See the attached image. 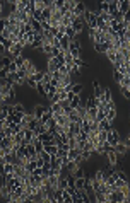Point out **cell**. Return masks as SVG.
<instances>
[{"label":"cell","mask_w":130,"mask_h":203,"mask_svg":"<svg viewBox=\"0 0 130 203\" xmlns=\"http://www.w3.org/2000/svg\"><path fill=\"white\" fill-rule=\"evenodd\" d=\"M120 140H122V137H120L118 128H111L110 132H108V144H110V145H113V147H115Z\"/></svg>","instance_id":"1"},{"label":"cell","mask_w":130,"mask_h":203,"mask_svg":"<svg viewBox=\"0 0 130 203\" xmlns=\"http://www.w3.org/2000/svg\"><path fill=\"white\" fill-rule=\"evenodd\" d=\"M9 55H10L12 58H17V56H23V55H24V46H23L21 43H15L14 46L10 48Z\"/></svg>","instance_id":"2"},{"label":"cell","mask_w":130,"mask_h":203,"mask_svg":"<svg viewBox=\"0 0 130 203\" xmlns=\"http://www.w3.org/2000/svg\"><path fill=\"white\" fill-rule=\"evenodd\" d=\"M46 111H48V106H43V104H34L33 106V113H34V116H36L38 120L45 115Z\"/></svg>","instance_id":"3"},{"label":"cell","mask_w":130,"mask_h":203,"mask_svg":"<svg viewBox=\"0 0 130 203\" xmlns=\"http://www.w3.org/2000/svg\"><path fill=\"white\" fill-rule=\"evenodd\" d=\"M86 10H87V9H86V4H84V2H77V5H75V9L72 10V14H74L75 17H82Z\"/></svg>","instance_id":"4"},{"label":"cell","mask_w":130,"mask_h":203,"mask_svg":"<svg viewBox=\"0 0 130 203\" xmlns=\"http://www.w3.org/2000/svg\"><path fill=\"white\" fill-rule=\"evenodd\" d=\"M115 150H116V154H118V155H125L127 150H128V147L125 145V142H123V140H120L118 144L115 145Z\"/></svg>","instance_id":"5"},{"label":"cell","mask_w":130,"mask_h":203,"mask_svg":"<svg viewBox=\"0 0 130 203\" xmlns=\"http://www.w3.org/2000/svg\"><path fill=\"white\" fill-rule=\"evenodd\" d=\"M120 9V0H110V15H115Z\"/></svg>","instance_id":"6"},{"label":"cell","mask_w":130,"mask_h":203,"mask_svg":"<svg viewBox=\"0 0 130 203\" xmlns=\"http://www.w3.org/2000/svg\"><path fill=\"white\" fill-rule=\"evenodd\" d=\"M98 126H99V130H104V132H110V130L113 128V126H111V121H108L106 118L101 120V121L98 123Z\"/></svg>","instance_id":"7"},{"label":"cell","mask_w":130,"mask_h":203,"mask_svg":"<svg viewBox=\"0 0 130 203\" xmlns=\"http://www.w3.org/2000/svg\"><path fill=\"white\" fill-rule=\"evenodd\" d=\"M31 26H33V31L36 34H43V27H41V21H36V19H33V22H31Z\"/></svg>","instance_id":"8"},{"label":"cell","mask_w":130,"mask_h":203,"mask_svg":"<svg viewBox=\"0 0 130 203\" xmlns=\"http://www.w3.org/2000/svg\"><path fill=\"white\" fill-rule=\"evenodd\" d=\"M122 14H125V12L130 10V0H120V9H118Z\"/></svg>","instance_id":"9"},{"label":"cell","mask_w":130,"mask_h":203,"mask_svg":"<svg viewBox=\"0 0 130 203\" xmlns=\"http://www.w3.org/2000/svg\"><path fill=\"white\" fill-rule=\"evenodd\" d=\"M116 53H118V51H116L115 48H110V50L106 51V58L110 60L111 63H115V62H116Z\"/></svg>","instance_id":"10"},{"label":"cell","mask_w":130,"mask_h":203,"mask_svg":"<svg viewBox=\"0 0 130 203\" xmlns=\"http://www.w3.org/2000/svg\"><path fill=\"white\" fill-rule=\"evenodd\" d=\"M34 137H36V133H34L33 130H29V128H24V140H26V142H31Z\"/></svg>","instance_id":"11"},{"label":"cell","mask_w":130,"mask_h":203,"mask_svg":"<svg viewBox=\"0 0 130 203\" xmlns=\"http://www.w3.org/2000/svg\"><path fill=\"white\" fill-rule=\"evenodd\" d=\"M36 92L40 94V96H48V92H46V87H45V84H43V82H40V84L36 85Z\"/></svg>","instance_id":"12"},{"label":"cell","mask_w":130,"mask_h":203,"mask_svg":"<svg viewBox=\"0 0 130 203\" xmlns=\"http://www.w3.org/2000/svg\"><path fill=\"white\" fill-rule=\"evenodd\" d=\"M12 140H14V144H19V145L23 144L24 142V130L23 132H19V133H15L14 137H12Z\"/></svg>","instance_id":"13"},{"label":"cell","mask_w":130,"mask_h":203,"mask_svg":"<svg viewBox=\"0 0 130 203\" xmlns=\"http://www.w3.org/2000/svg\"><path fill=\"white\" fill-rule=\"evenodd\" d=\"M81 103H82V97L81 96H75L74 99L70 101V108H72V109H77V108L81 106Z\"/></svg>","instance_id":"14"},{"label":"cell","mask_w":130,"mask_h":203,"mask_svg":"<svg viewBox=\"0 0 130 203\" xmlns=\"http://www.w3.org/2000/svg\"><path fill=\"white\" fill-rule=\"evenodd\" d=\"M98 140H99V144H104V142H108V132H104V130H99V133H98Z\"/></svg>","instance_id":"15"},{"label":"cell","mask_w":130,"mask_h":203,"mask_svg":"<svg viewBox=\"0 0 130 203\" xmlns=\"http://www.w3.org/2000/svg\"><path fill=\"white\" fill-rule=\"evenodd\" d=\"M62 198L65 203H72V195H70L69 189H62Z\"/></svg>","instance_id":"16"},{"label":"cell","mask_w":130,"mask_h":203,"mask_svg":"<svg viewBox=\"0 0 130 203\" xmlns=\"http://www.w3.org/2000/svg\"><path fill=\"white\" fill-rule=\"evenodd\" d=\"M82 91H84V85H82V84H74V87H72V92H74L75 96H81Z\"/></svg>","instance_id":"17"},{"label":"cell","mask_w":130,"mask_h":203,"mask_svg":"<svg viewBox=\"0 0 130 203\" xmlns=\"http://www.w3.org/2000/svg\"><path fill=\"white\" fill-rule=\"evenodd\" d=\"M123 77H125V75H123V74H120L118 70H113V79H115V82H116L118 85H120V82L123 80Z\"/></svg>","instance_id":"18"},{"label":"cell","mask_w":130,"mask_h":203,"mask_svg":"<svg viewBox=\"0 0 130 203\" xmlns=\"http://www.w3.org/2000/svg\"><path fill=\"white\" fill-rule=\"evenodd\" d=\"M103 92H104V99H106V103L113 101V97H111V91H110V87H104V89H103Z\"/></svg>","instance_id":"19"},{"label":"cell","mask_w":130,"mask_h":203,"mask_svg":"<svg viewBox=\"0 0 130 203\" xmlns=\"http://www.w3.org/2000/svg\"><path fill=\"white\" fill-rule=\"evenodd\" d=\"M120 87H130V74L123 77V80L120 82Z\"/></svg>","instance_id":"20"},{"label":"cell","mask_w":130,"mask_h":203,"mask_svg":"<svg viewBox=\"0 0 130 203\" xmlns=\"http://www.w3.org/2000/svg\"><path fill=\"white\" fill-rule=\"evenodd\" d=\"M120 91H122V96L125 97L127 101H130V89L128 87H120Z\"/></svg>","instance_id":"21"},{"label":"cell","mask_w":130,"mask_h":203,"mask_svg":"<svg viewBox=\"0 0 130 203\" xmlns=\"http://www.w3.org/2000/svg\"><path fill=\"white\" fill-rule=\"evenodd\" d=\"M41 27H43V33H45V31H50L52 29V22L50 21H41Z\"/></svg>","instance_id":"22"},{"label":"cell","mask_w":130,"mask_h":203,"mask_svg":"<svg viewBox=\"0 0 130 203\" xmlns=\"http://www.w3.org/2000/svg\"><path fill=\"white\" fill-rule=\"evenodd\" d=\"M81 155H82V159H84V160H89L94 154H93L91 150H82V154H81Z\"/></svg>","instance_id":"23"},{"label":"cell","mask_w":130,"mask_h":203,"mask_svg":"<svg viewBox=\"0 0 130 203\" xmlns=\"http://www.w3.org/2000/svg\"><path fill=\"white\" fill-rule=\"evenodd\" d=\"M74 176H75V177H84V176H86V169H82V167L79 166L77 171L74 173Z\"/></svg>","instance_id":"24"},{"label":"cell","mask_w":130,"mask_h":203,"mask_svg":"<svg viewBox=\"0 0 130 203\" xmlns=\"http://www.w3.org/2000/svg\"><path fill=\"white\" fill-rule=\"evenodd\" d=\"M69 145H70V148H77V138L70 137V138H69Z\"/></svg>","instance_id":"25"},{"label":"cell","mask_w":130,"mask_h":203,"mask_svg":"<svg viewBox=\"0 0 130 203\" xmlns=\"http://www.w3.org/2000/svg\"><path fill=\"white\" fill-rule=\"evenodd\" d=\"M123 21H125V22H128V24H130V10L123 14Z\"/></svg>","instance_id":"26"},{"label":"cell","mask_w":130,"mask_h":203,"mask_svg":"<svg viewBox=\"0 0 130 203\" xmlns=\"http://www.w3.org/2000/svg\"><path fill=\"white\" fill-rule=\"evenodd\" d=\"M123 142H125V145H127V147L130 148V135H128V137H127V138H125V140H123Z\"/></svg>","instance_id":"27"},{"label":"cell","mask_w":130,"mask_h":203,"mask_svg":"<svg viewBox=\"0 0 130 203\" xmlns=\"http://www.w3.org/2000/svg\"><path fill=\"white\" fill-rule=\"evenodd\" d=\"M128 113H130V111H128Z\"/></svg>","instance_id":"28"}]
</instances>
